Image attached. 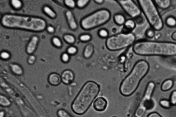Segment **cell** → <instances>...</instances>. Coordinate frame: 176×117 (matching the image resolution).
Segmentation results:
<instances>
[{"instance_id": "6da1fadb", "label": "cell", "mask_w": 176, "mask_h": 117, "mask_svg": "<svg viewBox=\"0 0 176 117\" xmlns=\"http://www.w3.org/2000/svg\"><path fill=\"white\" fill-rule=\"evenodd\" d=\"M132 49L134 53L141 56H176V43L173 42L142 40L136 41Z\"/></svg>"}, {"instance_id": "7a4b0ae2", "label": "cell", "mask_w": 176, "mask_h": 117, "mask_svg": "<svg viewBox=\"0 0 176 117\" xmlns=\"http://www.w3.org/2000/svg\"><path fill=\"white\" fill-rule=\"evenodd\" d=\"M149 69V64L145 60H140L136 62L130 73L120 83L119 91L121 95L128 97L134 93Z\"/></svg>"}, {"instance_id": "3957f363", "label": "cell", "mask_w": 176, "mask_h": 117, "mask_svg": "<svg viewBox=\"0 0 176 117\" xmlns=\"http://www.w3.org/2000/svg\"><path fill=\"white\" fill-rule=\"evenodd\" d=\"M1 23L6 28L36 32L44 30L46 26L45 20L39 17L11 14L4 15Z\"/></svg>"}, {"instance_id": "277c9868", "label": "cell", "mask_w": 176, "mask_h": 117, "mask_svg": "<svg viewBox=\"0 0 176 117\" xmlns=\"http://www.w3.org/2000/svg\"><path fill=\"white\" fill-rule=\"evenodd\" d=\"M100 86L93 81H88L84 84L71 105L72 110L78 115L85 114L98 95Z\"/></svg>"}, {"instance_id": "5b68a950", "label": "cell", "mask_w": 176, "mask_h": 117, "mask_svg": "<svg viewBox=\"0 0 176 117\" xmlns=\"http://www.w3.org/2000/svg\"><path fill=\"white\" fill-rule=\"evenodd\" d=\"M137 2L152 28L156 31L161 30L164 23L154 2L152 0H138Z\"/></svg>"}, {"instance_id": "8992f818", "label": "cell", "mask_w": 176, "mask_h": 117, "mask_svg": "<svg viewBox=\"0 0 176 117\" xmlns=\"http://www.w3.org/2000/svg\"><path fill=\"white\" fill-rule=\"evenodd\" d=\"M110 11L107 9L96 10L81 20V28L85 31H90L107 23L111 19Z\"/></svg>"}, {"instance_id": "52a82bcc", "label": "cell", "mask_w": 176, "mask_h": 117, "mask_svg": "<svg viewBox=\"0 0 176 117\" xmlns=\"http://www.w3.org/2000/svg\"><path fill=\"white\" fill-rule=\"evenodd\" d=\"M136 36L133 33L121 32L113 35L106 39L105 46L110 51H117L133 46L136 42Z\"/></svg>"}, {"instance_id": "ba28073f", "label": "cell", "mask_w": 176, "mask_h": 117, "mask_svg": "<svg viewBox=\"0 0 176 117\" xmlns=\"http://www.w3.org/2000/svg\"><path fill=\"white\" fill-rule=\"evenodd\" d=\"M155 85L154 82L150 81L147 84L144 93L139 106L146 110H150L155 106L154 101L152 99V96L155 90Z\"/></svg>"}, {"instance_id": "9c48e42d", "label": "cell", "mask_w": 176, "mask_h": 117, "mask_svg": "<svg viewBox=\"0 0 176 117\" xmlns=\"http://www.w3.org/2000/svg\"><path fill=\"white\" fill-rule=\"evenodd\" d=\"M116 2L131 19H135L141 15L142 11L139 6L133 0H117Z\"/></svg>"}, {"instance_id": "30bf717a", "label": "cell", "mask_w": 176, "mask_h": 117, "mask_svg": "<svg viewBox=\"0 0 176 117\" xmlns=\"http://www.w3.org/2000/svg\"><path fill=\"white\" fill-rule=\"evenodd\" d=\"M108 102L103 97L100 96L95 99L93 102V106L95 110L102 112L106 110L107 108Z\"/></svg>"}, {"instance_id": "8fae6325", "label": "cell", "mask_w": 176, "mask_h": 117, "mask_svg": "<svg viewBox=\"0 0 176 117\" xmlns=\"http://www.w3.org/2000/svg\"><path fill=\"white\" fill-rule=\"evenodd\" d=\"M61 78L62 81L64 84L69 85L73 82L75 75L72 71L70 70H66L62 73Z\"/></svg>"}, {"instance_id": "7c38bea8", "label": "cell", "mask_w": 176, "mask_h": 117, "mask_svg": "<svg viewBox=\"0 0 176 117\" xmlns=\"http://www.w3.org/2000/svg\"><path fill=\"white\" fill-rule=\"evenodd\" d=\"M66 16L70 29L75 30L78 28V24L72 12L70 11H67Z\"/></svg>"}, {"instance_id": "4fadbf2b", "label": "cell", "mask_w": 176, "mask_h": 117, "mask_svg": "<svg viewBox=\"0 0 176 117\" xmlns=\"http://www.w3.org/2000/svg\"><path fill=\"white\" fill-rule=\"evenodd\" d=\"M123 26L122 32L126 33H131L136 28V24L133 19H129L126 20Z\"/></svg>"}, {"instance_id": "5bb4252c", "label": "cell", "mask_w": 176, "mask_h": 117, "mask_svg": "<svg viewBox=\"0 0 176 117\" xmlns=\"http://www.w3.org/2000/svg\"><path fill=\"white\" fill-rule=\"evenodd\" d=\"M39 41V38L36 36H34L29 42L26 48L27 53L31 54L34 53L36 49L37 44Z\"/></svg>"}, {"instance_id": "9a60e30c", "label": "cell", "mask_w": 176, "mask_h": 117, "mask_svg": "<svg viewBox=\"0 0 176 117\" xmlns=\"http://www.w3.org/2000/svg\"><path fill=\"white\" fill-rule=\"evenodd\" d=\"M95 48L94 45L89 43L86 45L83 51V56L85 59H90L94 53Z\"/></svg>"}, {"instance_id": "2e32d148", "label": "cell", "mask_w": 176, "mask_h": 117, "mask_svg": "<svg viewBox=\"0 0 176 117\" xmlns=\"http://www.w3.org/2000/svg\"><path fill=\"white\" fill-rule=\"evenodd\" d=\"M48 81L51 85L57 86L62 81L61 77L56 73H52L48 77Z\"/></svg>"}, {"instance_id": "e0dca14e", "label": "cell", "mask_w": 176, "mask_h": 117, "mask_svg": "<svg viewBox=\"0 0 176 117\" xmlns=\"http://www.w3.org/2000/svg\"><path fill=\"white\" fill-rule=\"evenodd\" d=\"M113 19L115 23L119 26H123L127 20L124 15L120 13L114 15Z\"/></svg>"}, {"instance_id": "ac0fdd59", "label": "cell", "mask_w": 176, "mask_h": 117, "mask_svg": "<svg viewBox=\"0 0 176 117\" xmlns=\"http://www.w3.org/2000/svg\"><path fill=\"white\" fill-rule=\"evenodd\" d=\"M174 86V81L172 79L165 80L161 86V89L163 92H167L170 90Z\"/></svg>"}, {"instance_id": "d6986e66", "label": "cell", "mask_w": 176, "mask_h": 117, "mask_svg": "<svg viewBox=\"0 0 176 117\" xmlns=\"http://www.w3.org/2000/svg\"><path fill=\"white\" fill-rule=\"evenodd\" d=\"M153 1L157 7L162 9L168 8L171 4L170 0H155Z\"/></svg>"}, {"instance_id": "ffe728a7", "label": "cell", "mask_w": 176, "mask_h": 117, "mask_svg": "<svg viewBox=\"0 0 176 117\" xmlns=\"http://www.w3.org/2000/svg\"><path fill=\"white\" fill-rule=\"evenodd\" d=\"M11 70L13 73L17 75H21L23 73L21 67L17 64H11L10 65Z\"/></svg>"}, {"instance_id": "44dd1931", "label": "cell", "mask_w": 176, "mask_h": 117, "mask_svg": "<svg viewBox=\"0 0 176 117\" xmlns=\"http://www.w3.org/2000/svg\"><path fill=\"white\" fill-rule=\"evenodd\" d=\"M165 23L167 26L174 28L176 27V18L172 16H168L166 19Z\"/></svg>"}, {"instance_id": "7402d4cb", "label": "cell", "mask_w": 176, "mask_h": 117, "mask_svg": "<svg viewBox=\"0 0 176 117\" xmlns=\"http://www.w3.org/2000/svg\"><path fill=\"white\" fill-rule=\"evenodd\" d=\"M79 40L82 43H88L92 39V36L88 33L82 34L79 36Z\"/></svg>"}, {"instance_id": "603a6c76", "label": "cell", "mask_w": 176, "mask_h": 117, "mask_svg": "<svg viewBox=\"0 0 176 117\" xmlns=\"http://www.w3.org/2000/svg\"><path fill=\"white\" fill-rule=\"evenodd\" d=\"M109 32L107 29L105 28H101L98 30V35L100 38L102 39H107L108 38Z\"/></svg>"}, {"instance_id": "cb8c5ba5", "label": "cell", "mask_w": 176, "mask_h": 117, "mask_svg": "<svg viewBox=\"0 0 176 117\" xmlns=\"http://www.w3.org/2000/svg\"><path fill=\"white\" fill-rule=\"evenodd\" d=\"M90 0H78L76 2V7L80 9H83L88 5L90 3Z\"/></svg>"}, {"instance_id": "d4e9b609", "label": "cell", "mask_w": 176, "mask_h": 117, "mask_svg": "<svg viewBox=\"0 0 176 117\" xmlns=\"http://www.w3.org/2000/svg\"><path fill=\"white\" fill-rule=\"evenodd\" d=\"M11 102L5 96L1 95L0 96V104L4 107H8L11 105Z\"/></svg>"}, {"instance_id": "484cf974", "label": "cell", "mask_w": 176, "mask_h": 117, "mask_svg": "<svg viewBox=\"0 0 176 117\" xmlns=\"http://www.w3.org/2000/svg\"><path fill=\"white\" fill-rule=\"evenodd\" d=\"M159 103L160 106L162 108L165 109H170L172 106L169 100L166 99H161L159 101Z\"/></svg>"}, {"instance_id": "4316f807", "label": "cell", "mask_w": 176, "mask_h": 117, "mask_svg": "<svg viewBox=\"0 0 176 117\" xmlns=\"http://www.w3.org/2000/svg\"><path fill=\"white\" fill-rule=\"evenodd\" d=\"M43 10L45 13L48 15L51 18H56V13L50 7L48 6H46L44 7Z\"/></svg>"}, {"instance_id": "83f0119b", "label": "cell", "mask_w": 176, "mask_h": 117, "mask_svg": "<svg viewBox=\"0 0 176 117\" xmlns=\"http://www.w3.org/2000/svg\"><path fill=\"white\" fill-rule=\"evenodd\" d=\"M63 38L64 40L67 43L70 44H73L76 41L75 37L70 34L65 35L64 36Z\"/></svg>"}, {"instance_id": "f1b7e54d", "label": "cell", "mask_w": 176, "mask_h": 117, "mask_svg": "<svg viewBox=\"0 0 176 117\" xmlns=\"http://www.w3.org/2000/svg\"><path fill=\"white\" fill-rule=\"evenodd\" d=\"M172 106H176V90L172 91L170 94L169 100Z\"/></svg>"}, {"instance_id": "f546056e", "label": "cell", "mask_w": 176, "mask_h": 117, "mask_svg": "<svg viewBox=\"0 0 176 117\" xmlns=\"http://www.w3.org/2000/svg\"><path fill=\"white\" fill-rule=\"evenodd\" d=\"M145 34L147 38L152 39L155 36V30L152 28L148 29L146 30Z\"/></svg>"}, {"instance_id": "4dcf8cb0", "label": "cell", "mask_w": 176, "mask_h": 117, "mask_svg": "<svg viewBox=\"0 0 176 117\" xmlns=\"http://www.w3.org/2000/svg\"><path fill=\"white\" fill-rule=\"evenodd\" d=\"M57 115L59 117H73L63 109H59L57 112Z\"/></svg>"}, {"instance_id": "1f68e13d", "label": "cell", "mask_w": 176, "mask_h": 117, "mask_svg": "<svg viewBox=\"0 0 176 117\" xmlns=\"http://www.w3.org/2000/svg\"><path fill=\"white\" fill-rule=\"evenodd\" d=\"M64 2L67 6L71 9H74L76 6V2L74 0H65Z\"/></svg>"}, {"instance_id": "d6a6232c", "label": "cell", "mask_w": 176, "mask_h": 117, "mask_svg": "<svg viewBox=\"0 0 176 117\" xmlns=\"http://www.w3.org/2000/svg\"><path fill=\"white\" fill-rule=\"evenodd\" d=\"M67 51L69 55H73L78 53V49L75 46H72L68 48Z\"/></svg>"}, {"instance_id": "836d02e7", "label": "cell", "mask_w": 176, "mask_h": 117, "mask_svg": "<svg viewBox=\"0 0 176 117\" xmlns=\"http://www.w3.org/2000/svg\"><path fill=\"white\" fill-rule=\"evenodd\" d=\"M11 4L14 8L16 9L20 8L22 6V2L19 0H12Z\"/></svg>"}, {"instance_id": "e575fe53", "label": "cell", "mask_w": 176, "mask_h": 117, "mask_svg": "<svg viewBox=\"0 0 176 117\" xmlns=\"http://www.w3.org/2000/svg\"><path fill=\"white\" fill-rule=\"evenodd\" d=\"M53 43L55 46L57 47H60L62 46V42L60 40L58 37H54L52 40Z\"/></svg>"}, {"instance_id": "d590c367", "label": "cell", "mask_w": 176, "mask_h": 117, "mask_svg": "<svg viewBox=\"0 0 176 117\" xmlns=\"http://www.w3.org/2000/svg\"><path fill=\"white\" fill-rule=\"evenodd\" d=\"M70 55L68 53H64L61 56L62 61L64 63H68L70 60Z\"/></svg>"}, {"instance_id": "8d00e7d4", "label": "cell", "mask_w": 176, "mask_h": 117, "mask_svg": "<svg viewBox=\"0 0 176 117\" xmlns=\"http://www.w3.org/2000/svg\"><path fill=\"white\" fill-rule=\"evenodd\" d=\"M1 58L2 59L7 60L10 58V54L8 52L6 51H4L2 52L1 54Z\"/></svg>"}, {"instance_id": "74e56055", "label": "cell", "mask_w": 176, "mask_h": 117, "mask_svg": "<svg viewBox=\"0 0 176 117\" xmlns=\"http://www.w3.org/2000/svg\"><path fill=\"white\" fill-rule=\"evenodd\" d=\"M133 19L134 20L136 24L139 25L142 24L144 21L143 17L141 15L136 17V18Z\"/></svg>"}, {"instance_id": "f35d334b", "label": "cell", "mask_w": 176, "mask_h": 117, "mask_svg": "<svg viewBox=\"0 0 176 117\" xmlns=\"http://www.w3.org/2000/svg\"><path fill=\"white\" fill-rule=\"evenodd\" d=\"M36 60L35 56L33 55H31L29 57L28 60V63L29 64L32 65L34 63Z\"/></svg>"}, {"instance_id": "ab89813d", "label": "cell", "mask_w": 176, "mask_h": 117, "mask_svg": "<svg viewBox=\"0 0 176 117\" xmlns=\"http://www.w3.org/2000/svg\"><path fill=\"white\" fill-rule=\"evenodd\" d=\"M147 117H163L157 112H152L148 114Z\"/></svg>"}, {"instance_id": "60d3db41", "label": "cell", "mask_w": 176, "mask_h": 117, "mask_svg": "<svg viewBox=\"0 0 176 117\" xmlns=\"http://www.w3.org/2000/svg\"><path fill=\"white\" fill-rule=\"evenodd\" d=\"M47 31L50 33H53L54 30H55L53 27L51 26H49L47 27Z\"/></svg>"}, {"instance_id": "b9f144b4", "label": "cell", "mask_w": 176, "mask_h": 117, "mask_svg": "<svg viewBox=\"0 0 176 117\" xmlns=\"http://www.w3.org/2000/svg\"><path fill=\"white\" fill-rule=\"evenodd\" d=\"M94 1L96 4L99 5L103 4L105 2L104 0H94Z\"/></svg>"}, {"instance_id": "7bdbcfd3", "label": "cell", "mask_w": 176, "mask_h": 117, "mask_svg": "<svg viewBox=\"0 0 176 117\" xmlns=\"http://www.w3.org/2000/svg\"><path fill=\"white\" fill-rule=\"evenodd\" d=\"M171 38L173 40L176 41V31L173 32Z\"/></svg>"}, {"instance_id": "ee69618b", "label": "cell", "mask_w": 176, "mask_h": 117, "mask_svg": "<svg viewBox=\"0 0 176 117\" xmlns=\"http://www.w3.org/2000/svg\"><path fill=\"white\" fill-rule=\"evenodd\" d=\"M5 115V112L2 111L0 112V117H4Z\"/></svg>"}, {"instance_id": "f6af8a7d", "label": "cell", "mask_w": 176, "mask_h": 117, "mask_svg": "<svg viewBox=\"0 0 176 117\" xmlns=\"http://www.w3.org/2000/svg\"><path fill=\"white\" fill-rule=\"evenodd\" d=\"M161 36V34L160 33H158L157 34V35L155 36V38L156 39L158 40L160 38Z\"/></svg>"}, {"instance_id": "bcb514c9", "label": "cell", "mask_w": 176, "mask_h": 117, "mask_svg": "<svg viewBox=\"0 0 176 117\" xmlns=\"http://www.w3.org/2000/svg\"><path fill=\"white\" fill-rule=\"evenodd\" d=\"M116 117V116H114V117Z\"/></svg>"}]
</instances>
